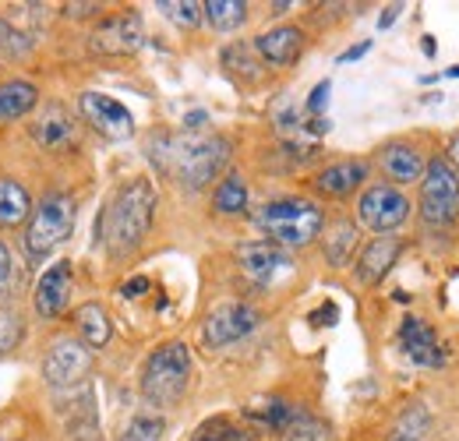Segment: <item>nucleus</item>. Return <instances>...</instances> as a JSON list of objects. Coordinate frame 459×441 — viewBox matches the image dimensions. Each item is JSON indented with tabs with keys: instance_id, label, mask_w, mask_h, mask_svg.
<instances>
[{
	"instance_id": "1",
	"label": "nucleus",
	"mask_w": 459,
	"mask_h": 441,
	"mask_svg": "<svg viewBox=\"0 0 459 441\" xmlns=\"http://www.w3.org/2000/svg\"><path fill=\"white\" fill-rule=\"evenodd\" d=\"M149 156L163 173L187 191H198L212 184L230 163V142L220 134H156L149 145Z\"/></svg>"
},
{
	"instance_id": "2",
	"label": "nucleus",
	"mask_w": 459,
	"mask_h": 441,
	"mask_svg": "<svg viewBox=\"0 0 459 441\" xmlns=\"http://www.w3.org/2000/svg\"><path fill=\"white\" fill-rule=\"evenodd\" d=\"M152 216H156V191L145 177H138L110 198V205L103 209V216L96 222V233L103 237V244L114 258H127L145 240Z\"/></svg>"
},
{
	"instance_id": "3",
	"label": "nucleus",
	"mask_w": 459,
	"mask_h": 441,
	"mask_svg": "<svg viewBox=\"0 0 459 441\" xmlns=\"http://www.w3.org/2000/svg\"><path fill=\"white\" fill-rule=\"evenodd\" d=\"M258 229L269 237V244L276 247H307L322 237L325 212L307 202V198H273L258 209Z\"/></svg>"
},
{
	"instance_id": "4",
	"label": "nucleus",
	"mask_w": 459,
	"mask_h": 441,
	"mask_svg": "<svg viewBox=\"0 0 459 441\" xmlns=\"http://www.w3.org/2000/svg\"><path fill=\"white\" fill-rule=\"evenodd\" d=\"M191 382V350L187 342L173 339L163 342L149 353L145 368H142V395L156 406H173L180 402V395L187 392Z\"/></svg>"
},
{
	"instance_id": "5",
	"label": "nucleus",
	"mask_w": 459,
	"mask_h": 441,
	"mask_svg": "<svg viewBox=\"0 0 459 441\" xmlns=\"http://www.w3.org/2000/svg\"><path fill=\"white\" fill-rule=\"evenodd\" d=\"M74 216H78L74 198H67V195H47V198L32 209V216H29V226H25V251H29L32 258L50 255L54 247H60V244L71 237Z\"/></svg>"
},
{
	"instance_id": "6",
	"label": "nucleus",
	"mask_w": 459,
	"mask_h": 441,
	"mask_svg": "<svg viewBox=\"0 0 459 441\" xmlns=\"http://www.w3.org/2000/svg\"><path fill=\"white\" fill-rule=\"evenodd\" d=\"M459 216V173L446 156H435L420 177V220L428 226H449Z\"/></svg>"
},
{
	"instance_id": "7",
	"label": "nucleus",
	"mask_w": 459,
	"mask_h": 441,
	"mask_svg": "<svg viewBox=\"0 0 459 441\" xmlns=\"http://www.w3.org/2000/svg\"><path fill=\"white\" fill-rule=\"evenodd\" d=\"M406 216H410V198L393 184H371L357 198V226L378 237H389L393 229H400Z\"/></svg>"
},
{
	"instance_id": "8",
	"label": "nucleus",
	"mask_w": 459,
	"mask_h": 441,
	"mask_svg": "<svg viewBox=\"0 0 459 441\" xmlns=\"http://www.w3.org/2000/svg\"><path fill=\"white\" fill-rule=\"evenodd\" d=\"M258 322H262V315L251 304L227 300V304L209 311V318L202 325V339H205L209 350H223V346H233V342L247 339L251 332L258 329Z\"/></svg>"
},
{
	"instance_id": "9",
	"label": "nucleus",
	"mask_w": 459,
	"mask_h": 441,
	"mask_svg": "<svg viewBox=\"0 0 459 441\" xmlns=\"http://www.w3.org/2000/svg\"><path fill=\"white\" fill-rule=\"evenodd\" d=\"M89 371H92V350L82 339H71V335L57 339L50 346V353L43 357V378L54 388L78 385Z\"/></svg>"
},
{
	"instance_id": "10",
	"label": "nucleus",
	"mask_w": 459,
	"mask_h": 441,
	"mask_svg": "<svg viewBox=\"0 0 459 441\" xmlns=\"http://www.w3.org/2000/svg\"><path fill=\"white\" fill-rule=\"evenodd\" d=\"M142 43H145V29H142V18L134 11L110 14L92 29V50L96 54L127 56L134 50H142Z\"/></svg>"
},
{
	"instance_id": "11",
	"label": "nucleus",
	"mask_w": 459,
	"mask_h": 441,
	"mask_svg": "<svg viewBox=\"0 0 459 441\" xmlns=\"http://www.w3.org/2000/svg\"><path fill=\"white\" fill-rule=\"evenodd\" d=\"M78 113H82V120H89L100 134H107L114 142L134 134V117H131V110L124 103H117L114 96H107V92H82L78 96Z\"/></svg>"
},
{
	"instance_id": "12",
	"label": "nucleus",
	"mask_w": 459,
	"mask_h": 441,
	"mask_svg": "<svg viewBox=\"0 0 459 441\" xmlns=\"http://www.w3.org/2000/svg\"><path fill=\"white\" fill-rule=\"evenodd\" d=\"M237 265L255 286H273L290 269V255L269 240H251L237 247Z\"/></svg>"
},
{
	"instance_id": "13",
	"label": "nucleus",
	"mask_w": 459,
	"mask_h": 441,
	"mask_svg": "<svg viewBox=\"0 0 459 441\" xmlns=\"http://www.w3.org/2000/svg\"><path fill=\"white\" fill-rule=\"evenodd\" d=\"M368 169L371 166L364 163V160H336V163L322 166L315 177H311V187L322 195V198H350L353 191H360L364 187V180H368Z\"/></svg>"
},
{
	"instance_id": "14",
	"label": "nucleus",
	"mask_w": 459,
	"mask_h": 441,
	"mask_svg": "<svg viewBox=\"0 0 459 441\" xmlns=\"http://www.w3.org/2000/svg\"><path fill=\"white\" fill-rule=\"evenodd\" d=\"M71 300V262H54L32 290V307L39 318H60Z\"/></svg>"
},
{
	"instance_id": "15",
	"label": "nucleus",
	"mask_w": 459,
	"mask_h": 441,
	"mask_svg": "<svg viewBox=\"0 0 459 441\" xmlns=\"http://www.w3.org/2000/svg\"><path fill=\"white\" fill-rule=\"evenodd\" d=\"M400 346H403V353H406L413 364H420V368H442V364H446V346L438 342L435 329H431L428 322L413 318V315L403 318Z\"/></svg>"
},
{
	"instance_id": "16",
	"label": "nucleus",
	"mask_w": 459,
	"mask_h": 441,
	"mask_svg": "<svg viewBox=\"0 0 459 441\" xmlns=\"http://www.w3.org/2000/svg\"><path fill=\"white\" fill-rule=\"evenodd\" d=\"M403 255L400 237H375L371 244H364V251L357 255V282L360 286H378L389 276V269L396 265V258Z\"/></svg>"
},
{
	"instance_id": "17",
	"label": "nucleus",
	"mask_w": 459,
	"mask_h": 441,
	"mask_svg": "<svg viewBox=\"0 0 459 441\" xmlns=\"http://www.w3.org/2000/svg\"><path fill=\"white\" fill-rule=\"evenodd\" d=\"M378 166H382V173L389 177L385 184L403 187V184H417V180L424 177L428 160H424L410 142H389V145L378 149Z\"/></svg>"
},
{
	"instance_id": "18",
	"label": "nucleus",
	"mask_w": 459,
	"mask_h": 441,
	"mask_svg": "<svg viewBox=\"0 0 459 441\" xmlns=\"http://www.w3.org/2000/svg\"><path fill=\"white\" fill-rule=\"evenodd\" d=\"M255 50L265 64L273 67H290L300 50H304V32L297 25H276V29H265L262 36H255Z\"/></svg>"
},
{
	"instance_id": "19",
	"label": "nucleus",
	"mask_w": 459,
	"mask_h": 441,
	"mask_svg": "<svg viewBox=\"0 0 459 441\" xmlns=\"http://www.w3.org/2000/svg\"><path fill=\"white\" fill-rule=\"evenodd\" d=\"M32 138H36V145L47 149V152H64L67 145H74L78 127H74L71 113L64 110L60 103H50L39 120H32Z\"/></svg>"
},
{
	"instance_id": "20",
	"label": "nucleus",
	"mask_w": 459,
	"mask_h": 441,
	"mask_svg": "<svg viewBox=\"0 0 459 441\" xmlns=\"http://www.w3.org/2000/svg\"><path fill=\"white\" fill-rule=\"evenodd\" d=\"M322 251H325V262L333 269H343L353 262V251H357V240H360V226L346 216H336L333 222L322 226Z\"/></svg>"
},
{
	"instance_id": "21",
	"label": "nucleus",
	"mask_w": 459,
	"mask_h": 441,
	"mask_svg": "<svg viewBox=\"0 0 459 441\" xmlns=\"http://www.w3.org/2000/svg\"><path fill=\"white\" fill-rule=\"evenodd\" d=\"M74 329L82 335V342L89 346V350H103L107 342H110V335H114V325H110V315H107V307L103 304H96V300H89V304H82V307H74Z\"/></svg>"
},
{
	"instance_id": "22",
	"label": "nucleus",
	"mask_w": 459,
	"mask_h": 441,
	"mask_svg": "<svg viewBox=\"0 0 459 441\" xmlns=\"http://www.w3.org/2000/svg\"><path fill=\"white\" fill-rule=\"evenodd\" d=\"M32 216V198L14 177H0V226L14 229Z\"/></svg>"
},
{
	"instance_id": "23",
	"label": "nucleus",
	"mask_w": 459,
	"mask_h": 441,
	"mask_svg": "<svg viewBox=\"0 0 459 441\" xmlns=\"http://www.w3.org/2000/svg\"><path fill=\"white\" fill-rule=\"evenodd\" d=\"M39 103V89L25 78H14V82H4L0 85V124H11L18 117L32 110Z\"/></svg>"
},
{
	"instance_id": "24",
	"label": "nucleus",
	"mask_w": 459,
	"mask_h": 441,
	"mask_svg": "<svg viewBox=\"0 0 459 441\" xmlns=\"http://www.w3.org/2000/svg\"><path fill=\"white\" fill-rule=\"evenodd\" d=\"M428 428H431V410H428L420 399H413V402L403 406L400 417L393 420L389 441H424Z\"/></svg>"
},
{
	"instance_id": "25",
	"label": "nucleus",
	"mask_w": 459,
	"mask_h": 441,
	"mask_svg": "<svg viewBox=\"0 0 459 441\" xmlns=\"http://www.w3.org/2000/svg\"><path fill=\"white\" fill-rule=\"evenodd\" d=\"M212 205H216L220 216H240V212H247V184H244L240 173H227V177L216 184Z\"/></svg>"
},
{
	"instance_id": "26",
	"label": "nucleus",
	"mask_w": 459,
	"mask_h": 441,
	"mask_svg": "<svg viewBox=\"0 0 459 441\" xmlns=\"http://www.w3.org/2000/svg\"><path fill=\"white\" fill-rule=\"evenodd\" d=\"M202 18H209V25L216 32H233V29L244 25L247 4L244 0H205L202 4Z\"/></svg>"
},
{
	"instance_id": "27",
	"label": "nucleus",
	"mask_w": 459,
	"mask_h": 441,
	"mask_svg": "<svg viewBox=\"0 0 459 441\" xmlns=\"http://www.w3.org/2000/svg\"><path fill=\"white\" fill-rule=\"evenodd\" d=\"M247 417L255 420V424H262V428H269V431H287L290 420L297 417V410L283 402V399H265L262 406H247Z\"/></svg>"
},
{
	"instance_id": "28",
	"label": "nucleus",
	"mask_w": 459,
	"mask_h": 441,
	"mask_svg": "<svg viewBox=\"0 0 459 441\" xmlns=\"http://www.w3.org/2000/svg\"><path fill=\"white\" fill-rule=\"evenodd\" d=\"M156 7L177 29H198L202 25V4L198 0H160Z\"/></svg>"
},
{
	"instance_id": "29",
	"label": "nucleus",
	"mask_w": 459,
	"mask_h": 441,
	"mask_svg": "<svg viewBox=\"0 0 459 441\" xmlns=\"http://www.w3.org/2000/svg\"><path fill=\"white\" fill-rule=\"evenodd\" d=\"M163 431H167V420L156 417V413H138L127 420L120 441H163Z\"/></svg>"
},
{
	"instance_id": "30",
	"label": "nucleus",
	"mask_w": 459,
	"mask_h": 441,
	"mask_svg": "<svg viewBox=\"0 0 459 441\" xmlns=\"http://www.w3.org/2000/svg\"><path fill=\"white\" fill-rule=\"evenodd\" d=\"M283 441H333V435H329V428L318 417L297 410V417L290 420V428L283 431Z\"/></svg>"
},
{
	"instance_id": "31",
	"label": "nucleus",
	"mask_w": 459,
	"mask_h": 441,
	"mask_svg": "<svg viewBox=\"0 0 459 441\" xmlns=\"http://www.w3.org/2000/svg\"><path fill=\"white\" fill-rule=\"evenodd\" d=\"M191 441H258V438L247 428H237V424H230L223 417H216V420H205Z\"/></svg>"
},
{
	"instance_id": "32",
	"label": "nucleus",
	"mask_w": 459,
	"mask_h": 441,
	"mask_svg": "<svg viewBox=\"0 0 459 441\" xmlns=\"http://www.w3.org/2000/svg\"><path fill=\"white\" fill-rule=\"evenodd\" d=\"M29 54H32V39L22 29H14L11 22L0 18V56L4 60H22V56Z\"/></svg>"
},
{
	"instance_id": "33",
	"label": "nucleus",
	"mask_w": 459,
	"mask_h": 441,
	"mask_svg": "<svg viewBox=\"0 0 459 441\" xmlns=\"http://www.w3.org/2000/svg\"><path fill=\"white\" fill-rule=\"evenodd\" d=\"M22 332H25L22 315H18L14 307H0V357L11 353V350L22 342Z\"/></svg>"
},
{
	"instance_id": "34",
	"label": "nucleus",
	"mask_w": 459,
	"mask_h": 441,
	"mask_svg": "<svg viewBox=\"0 0 459 441\" xmlns=\"http://www.w3.org/2000/svg\"><path fill=\"white\" fill-rule=\"evenodd\" d=\"M14 286H18V269H14V262H11L7 244L0 240V297H11Z\"/></svg>"
},
{
	"instance_id": "35",
	"label": "nucleus",
	"mask_w": 459,
	"mask_h": 441,
	"mask_svg": "<svg viewBox=\"0 0 459 441\" xmlns=\"http://www.w3.org/2000/svg\"><path fill=\"white\" fill-rule=\"evenodd\" d=\"M329 92H333V82H318V85H315V92H311V96H307V103H304V113L322 117L325 103H329Z\"/></svg>"
},
{
	"instance_id": "36",
	"label": "nucleus",
	"mask_w": 459,
	"mask_h": 441,
	"mask_svg": "<svg viewBox=\"0 0 459 441\" xmlns=\"http://www.w3.org/2000/svg\"><path fill=\"white\" fill-rule=\"evenodd\" d=\"M145 290H149V279L134 276V279H127V282L120 286V297H124V300H134V297H142Z\"/></svg>"
},
{
	"instance_id": "37",
	"label": "nucleus",
	"mask_w": 459,
	"mask_h": 441,
	"mask_svg": "<svg viewBox=\"0 0 459 441\" xmlns=\"http://www.w3.org/2000/svg\"><path fill=\"white\" fill-rule=\"evenodd\" d=\"M100 7H103V4H96V0H85V4H67V14H71V18H89V14H100Z\"/></svg>"
},
{
	"instance_id": "38",
	"label": "nucleus",
	"mask_w": 459,
	"mask_h": 441,
	"mask_svg": "<svg viewBox=\"0 0 459 441\" xmlns=\"http://www.w3.org/2000/svg\"><path fill=\"white\" fill-rule=\"evenodd\" d=\"M205 120H209V113L205 110H191L187 117H184V131H187V134H198V131L205 127Z\"/></svg>"
},
{
	"instance_id": "39",
	"label": "nucleus",
	"mask_w": 459,
	"mask_h": 441,
	"mask_svg": "<svg viewBox=\"0 0 459 441\" xmlns=\"http://www.w3.org/2000/svg\"><path fill=\"white\" fill-rule=\"evenodd\" d=\"M18 435H22V420L18 417L0 420V441H18Z\"/></svg>"
},
{
	"instance_id": "40",
	"label": "nucleus",
	"mask_w": 459,
	"mask_h": 441,
	"mask_svg": "<svg viewBox=\"0 0 459 441\" xmlns=\"http://www.w3.org/2000/svg\"><path fill=\"white\" fill-rule=\"evenodd\" d=\"M336 315H340L336 304H325V307H318V311L311 315V322H315V325H336Z\"/></svg>"
},
{
	"instance_id": "41",
	"label": "nucleus",
	"mask_w": 459,
	"mask_h": 441,
	"mask_svg": "<svg viewBox=\"0 0 459 441\" xmlns=\"http://www.w3.org/2000/svg\"><path fill=\"white\" fill-rule=\"evenodd\" d=\"M371 50V43L364 39V43H357V47H350V50H343V54L336 56V64H353V60H360V56Z\"/></svg>"
},
{
	"instance_id": "42",
	"label": "nucleus",
	"mask_w": 459,
	"mask_h": 441,
	"mask_svg": "<svg viewBox=\"0 0 459 441\" xmlns=\"http://www.w3.org/2000/svg\"><path fill=\"white\" fill-rule=\"evenodd\" d=\"M400 14H403V4H389V7L382 11V18H378V29H389V25H393Z\"/></svg>"
},
{
	"instance_id": "43",
	"label": "nucleus",
	"mask_w": 459,
	"mask_h": 441,
	"mask_svg": "<svg viewBox=\"0 0 459 441\" xmlns=\"http://www.w3.org/2000/svg\"><path fill=\"white\" fill-rule=\"evenodd\" d=\"M449 166H453V169L459 173V131L453 134V138H449Z\"/></svg>"
},
{
	"instance_id": "44",
	"label": "nucleus",
	"mask_w": 459,
	"mask_h": 441,
	"mask_svg": "<svg viewBox=\"0 0 459 441\" xmlns=\"http://www.w3.org/2000/svg\"><path fill=\"white\" fill-rule=\"evenodd\" d=\"M290 7H293L290 0H280V4H273V14H287Z\"/></svg>"
},
{
	"instance_id": "45",
	"label": "nucleus",
	"mask_w": 459,
	"mask_h": 441,
	"mask_svg": "<svg viewBox=\"0 0 459 441\" xmlns=\"http://www.w3.org/2000/svg\"><path fill=\"white\" fill-rule=\"evenodd\" d=\"M446 78H459V67H449V71H446Z\"/></svg>"
}]
</instances>
